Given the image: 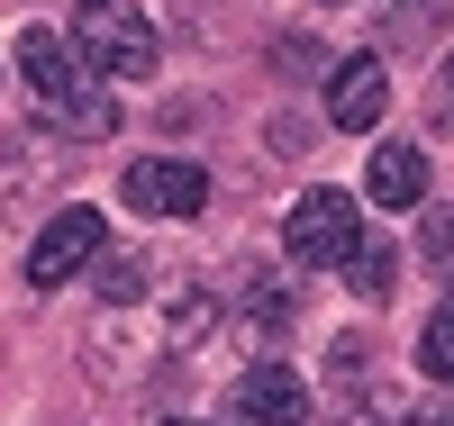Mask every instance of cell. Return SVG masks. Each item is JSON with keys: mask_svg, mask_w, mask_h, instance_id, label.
<instances>
[{"mask_svg": "<svg viewBox=\"0 0 454 426\" xmlns=\"http://www.w3.org/2000/svg\"><path fill=\"white\" fill-rule=\"evenodd\" d=\"M409 426H454V408H419V417H409Z\"/></svg>", "mask_w": 454, "mask_h": 426, "instance_id": "2e32d148", "label": "cell"}, {"mask_svg": "<svg viewBox=\"0 0 454 426\" xmlns=\"http://www.w3.org/2000/svg\"><path fill=\"white\" fill-rule=\"evenodd\" d=\"M100 245H109V227H100V209H55L46 218V236L27 245V290H64V282H82L91 263H100Z\"/></svg>", "mask_w": 454, "mask_h": 426, "instance_id": "3957f363", "label": "cell"}, {"mask_svg": "<svg viewBox=\"0 0 454 426\" xmlns=\"http://www.w3.org/2000/svg\"><path fill=\"white\" fill-rule=\"evenodd\" d=\"M227 417L237 426H309V381H300L291 363H246L237 372V399H227Z\"/></svg>", "mask_w": 454, "mask_h": 426, "instance_id": "5b68a950", "label": "cell"}, {"mask_svg": "<svg viewBox=\"0 0 454 426\" xmlns=\"http://www.w3.org/2000/svg\"><path fill=\"white\" fill-rule=\"evenodd\" d=\"M173 426H200V417H173Z\"/></svg>", "mask_w": 454, "mask_h": 426, "instance_id": "e0dca14e", "label": "cell"}, {"mask_svg": "<svg viewBox=\"0 0 454 426\" xmlns=\"http://www.w3.org/2000/svg\"><path fill=\"white\" fill-rule=\"evenodd\" d=\"M19 73H27V91L46 100V109L82 100V91L100 82V73H91L82 55H73V36H64V27H27V36H19Z\"/></svg>", "mask_w": 454, "mask_h": 426, "instance_id": "8992f818", "label": "cell"}, {"mask_svg": "<svg viewBox=\"0 0 454 426\" xmlns=\"http://www.w3.org/2000/svg\"><path fill=\"white\" fill-rule=\"evenodd\" d=\"M73 55H82L100 82H145L164 46H155V27H145L137 0H82V10H73Z\"/></svg>", "mask_w": 454, "mask_h": 426, "instance_id": "6da1fadb", "label": "cell"}, {"mask_svg": "<svg viewBox=\"0 0 454 426\" xmlns=\"http://www.w3.org/2000/svg\"><path fill=\"white\" fill-rule=\"evenodd\" d=\"M273 73H291V82H309V73H318V46H309V36H291V46H273Z\"/></svg>", "mask_w": 454, "mask_h": 426, "instance_id": "5bb4252c", "label": "cell"}, {"mask_svg": "<svg viewBox=\"0 0 454 426\" xmlns=\"http://www.w3.org/2000/svg\"><path fill=\"white\" fill-rule=\"evenodd\" d=\"M336 273H346V290H355V299H364V308H382V299H391V290H400V282H391V273H400V254H391V245H382V236H364V245H355V254H346V263H336Z\"/></svg>", "mask_w": 454, "mask_h": 426, "instance_id": "9c48e42d", "label": "cell"}, {"mask_svg": "<svg viewBox=\"0 0 454 426\" xmlns=\"http://www.w3.org/2000/svg\"><path fill=\"white\" fill-rule=\"evenodd\" d=\"M119 200L137 218H200L209 209V173L200 164H173V154H145V164L119 173Z\"/></svg>", "mask_w": 454, "mask_h": 426, "instance_id": "277c9868", "label": "cell"}, {"mask_svg": "<svg viewBox=\"0 0 454 426\" xmlns=\"http://www.w3.org/2000/svg\"><path fill=\"white\" fill-rule=\"evenodd\" d=\"M419 254H427V273L454 290V209H427V227H419Z\"/></svg>", "mask_w": 454, "mask_h": 426, "instance_id": "4fadbf2b", "label": "cell"}, {"mask_svg": "<svg viewBox=\"0 0 454 426\" xmlns=\"http://www.w3.org/2000/svg\"><path fill=\"white\" fill-rule=\"evenodd\" d=\"M382 109H391V73L372 64V55H346V64L327 73V128L336 136H372Z\"/></svg>", "mask_w": 454, "mask_h": 426, "instance_id": "52a82bcc", "label": "cell"}, {"mask_svg": "<svg viewBox=\"0 0 454 426\" xmlns=\"http://www.w3.org/2000/svg\"><path fill=\"white\" fill-rule=\"evenodd\" d=\"M55 128H64L73 145H100V136H119V100H109V91L91 82L82 100H64V109H55Z\"/></svg>", "mask_w": 454, "mask_h": 426, "instance_id": "30bf717a", "label": "cell"}, {"mask_svg": "<svg viewBox=\"0 0 454 426\" xmlns=\"http://www.w3.org/2000/svg\"><path fill=\"white\" fill-rule=\"evenodd\" d=\"M419 372H427V381H454V299L419 327Z\"/></svg>", "mask_w": 454, "mask_h": 426, "instance_id": "7c38bea8", "label": "cell"}, {"mask_svg": "<svg viewBox=\"0 0 454 426\" xmlns=\"http://www.w3.org/2000/svg\"><path fill=\"white\" fill-rule=\"evenodd\" d=\"M364 245V209L355 190H300L291 218H282V254L291 263H346Z\"/></svg>", "mask_w": 454, "mask_h": 426, "instance_id": "7a4b0ae2", "label": "cell"}, {"mask_svg": "<svg viewBox=\"0 0 454 426\" xmlns=\"http://www.w3.org/2000/svg\"><path fill=\"white\" fill-rule=\"evenodd\" d=\"M364 190H372V209H419L427 200V154L419 145H372V164H364Z\"/></svg>", "mask_w": 454, "mask_h": 426, "instance_id": "ba28073f", "label": "cell"}, {"mask_svg": "<svg viewBox=\"0 0 454 426\" xmlns=\"http://www.w3.org/2000/svg\"><path fill=\"white\" fill-rule=\"evenodd\" d=\"M427 119H436V128L454 136V55L436 64V91H427Z\"/></svg>", "mask_w": 454, "mask_h": 426, "instance_id": "9a60e30c", "label": "cell"}, {"mask_svg": "<svg viewBox=\"0 0 454 426\" xmlns=\"http://www.w3.org/2000/svg\"><path fill=\"white\" fill-rule=\"evenodd\" d=\"M155 263H145V254H109L100 263V290H109V308H137V299H155Z\"/></svg>", "mask_w": 454, "mask_h": 426, "instance_id": "8fae6325", "label": "cell"}]
</instances>
